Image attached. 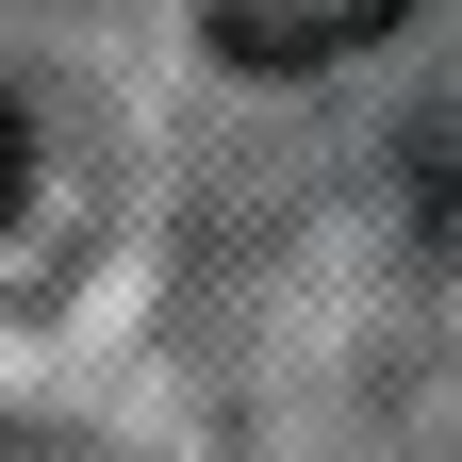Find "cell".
<instances>
[{"label": "cell", "mask_w": 462, "mask_h": 462, "mask_svg": "<svg viewBox=\"0 0 462 462\" xmlns=\"http://www.w3.org/2000/svg\"><path fill=\"white\" fill-rule=\"evenodd\" d=\"M396 17H413V0H199V33L231 50V67H346V50H380Z\"/></svg>", "instance_id": "obj_1"}, {"label": "cell", "mask_w": 462, "mask_h": 462, "mask_svg": "<svg viewBox=\"0 0 462 462\" xmlns=\"http://www.w3.org/2000/svg\"><path fill=\"white\" fill-rule=\"evenodd\" d=\"M17 182H33V133H17V99H0V215H17Z\"/></svg>", "instance_id": "obj_2"}]
</instances>
